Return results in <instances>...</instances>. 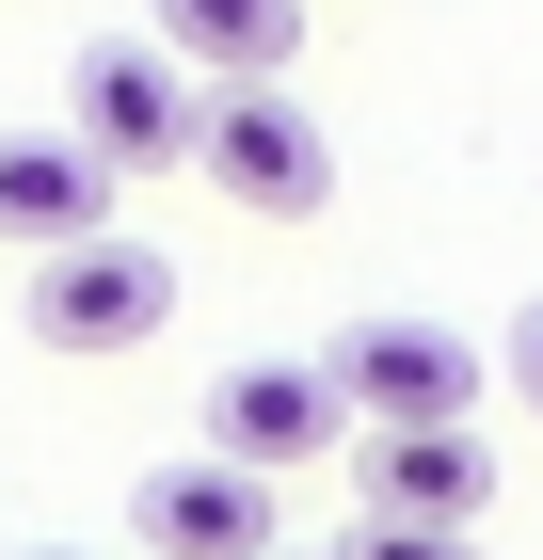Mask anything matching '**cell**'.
Returning <instances> with one entry per match:
<instances>
[{
	"mask_svg": "<svg viewBox=\"0 0 543 560\" xmlns=\"http://www.w3.org/2000/svg\"><path fill=\"white\" fill-rule=\"evenodd\" d=\"M335 560H480V528H383V513H368Z\"/></svg>",
	"mask_w": 543,
	"mask_h": 560,
	"instance_id": "cell-10",
	"label": "cell"
},
{
	"mask_svg": "<svg viewBox=\"0 0 543 560\" xmlns=\"http://www.w3.org/2000/svg\"><path fill=\"white\" fill-rule=\"evenodd\" d=\"M272 560H335V545H272Z\"/></svg>",
	"mask_w": 543,
	"mask_h": 560,
	"instance_id": "cell-13",
	"label": "cell"
},
{
	"mask_svg": "<svg viewBox=\"0 0 543 560\" xmlns=\"http://www.w3.org/2000/svg\"><path fill=\"white\" fill-rule=\"evenodd\" d=\"M496 369H511V400H528V417H543V304H528V320H511V352H496Z\"/></svg>",
	"mask_w": 543,
	"mask_h": 560,
	"instance_id": "cell-11",
	"label": "cell"
},
{
	"mask_svg": "<svg viewBox=\"0 0 543 560\" xmlns=\"http://www.w3.org/2000/svg\"><path fill=\"white\" fill-rule=\"evenodd\" d=\"M64 144H96L113 192H128V176H176V161H192V81H176L144 33H96L81 65H64Z\"/></svg>",
	"mask_w": 543,
	"mask_h": 560,
	"instance_id": "cell-4",
	"label": "cell"
},
{
	"mask_svg": "<svg viewBox=\"0 0 543 560\" xmlns=\"http://www.w3.org/2000/svg\"><path fill=\"white\" fill-rule=\"evenodd\" d=\"M209 448H224L240 480H304V465L352 448V400L320 385V352H256V369L209 385Z\"/></svg>",
	"mask_w": 543,
	"mask_h": 560,
	"instance_id": "cell-5",
	"label": "cell"
},
{
	"mask_svg": "<svg viewBox=\"0 0 543 560\" xmlns=\"http://www.w3.org/2000/svg\"><path fill=\"white\" fill-rule=\"evenodd\" d=\"M352 480H368L383 528H480L496 448H480V432H368V448H352Z\"/></svg>",
	"mask_w": 543,
	"mask_h": 560,
	"instance_id": "cell-9",
	"label": "cell"
},
{
	"mask_svg": "<svg viewBox=\"0 0 543 560\" xmlns=\"http://www.w3.org/2000/svg\"><path fill=\"white\" fill-rule=\"evenodd\" d=\"M272 545H288L272 528V480H240L224 448L128 480V560H272Z\"/></svg>",
	"mask_w": 543,
	"mask_h": 560,
	"instance_id": "cell-6",
	"label": "cell"
},
{
	"mask_svg": "<svg viewBox=\"0 0 543 560\" xmlns=\"http://www.w3.org/2000/svg\"><path fill=\"white\" fill-rule=\"evenodd\" d=\"M144 48H161L192 96H209V81H288L304 0H144Z\"/></svg>",
	"mask_w": 543,
	"mask_h": 560,
	"instance_id": "cell-8",
	"label": "cell"
},
{
	"mask_svg": "<svg viewBox=\"0 0 543 560\" xmlns=\"http://www.w3.org/2000/svg\"><path fill=\"white\" fill-rule=\"evenodd\" d=\"M16 560H113V545H16Z\"/></svg>",
	"mask_w": 543,
	"mask_h": 560,
	"instance_id": "cell-12",
	"label": "cell"
},
{
	"mask_svg": "<svg viewBox=\"0 0 543 560\" xmlns=\"http://www.w3.org/2000/svg\"><path fill=\"white\" fill-rule=\"evenodd\" d=\"M16 320H33V352H64V369H113V352H144L176 320V257L161 241H64V257H33Z\"/></svg>",
	"mask_w": 543,
	"mask_h": 560,
	"instance_id": "cell-2",
	"label": "cell"
},
{
	"mask_svg": "<svg viewBox=\"0 0 543 560\" xmlns=\"http://www.w3.org/2000/svg\"><path fill=\"white\" fill-rule=\"evenodd\" d=\"M320 385L352 400V432H480L496 352H463L448 320H352V337L320 352Z\"/></svg>",
	"mask_w": 543,
	"mask_h": 560,
	"instance_id": "cell-3",
	"label": "cell"
},
{
	"mask_svg": "<svg viewBox=\"0 0 543 560\" xmlns=\"http://www.w3.org/2000/svg\"><path fill=\"white\" fill-rule=\"evenodd\" d=\"M192 176L224 209H256V224H320L335 209V144H320V113L288 81H209L192 96Z\"/></svg>",
	"mask_w": 543,
	"mask_h": 560,
	"instance_id": "cell-1",
	"label": "cell"
},
{
	"mask_svg": "<svg viewBox=\"0 0 543 560\" xmlns=\"http://www.w3.org/2000/svg\"><path fill=\"white\" fill-rule=\"evenodd\" d=\"M0 241H33V257L113 241V161L64 144V129H0Z\"/></svg>",
	"mask_w": 543,
	"mask_h": 560,
	"instance_id": "cell-7",
	"label": "cell"
}]
</instances>
